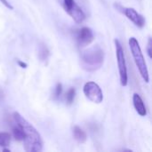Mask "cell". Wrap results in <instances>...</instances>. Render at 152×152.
Listing matches in <instances>:
<instances>
[{"label": "cell", "instance_id": "6da1fadb", "mask_svg": "<svg viewBox=\"0 0 152 152\" xmlns=\"http://www.w3.org/2000/svg\"><path fill=\"white\" fill-rule=\"evenodd\" d=\"M12 118L15 123L21 129L24 139V150L28 152H39L43 150V140L38 131L19 112H13Z\"/></svg>", "mask_w": 152, "mask_h": 152}, {"label": "cell", "instance_id": "7a4b0ae2", "mask_svg": "<svg viewBox=\"0 0 152 152\" xmlns=\"http://www.w3.org/2000/svg\"><path fill=\"white\" fill-rule=\"evenodd\" d=\"M103 62L104 52L98 45L84 51L81 54V66L86 71H96L103 65Z\"/></svg>", "mask_w": 152, "mask_h": 152}, {"label": "cell", "instance_id": "3957f363", "mask_svg": "<svg viewBox=\"0 0 152 152\" xmlns=\"http://www.w3.org/2000/svg\"><path fill=\"white\" fill-rule=\"evenodd\" d=\"M128 44H129L131 53L133 55V58H134V62L136 64V67H137L142 79L146 83H149L150 82L149 70H148V67H147L144 56H143V54L142 53V49H141V46L139 45L138 40L135 37H132L129 38Z\"/></svg>", "mask_w": 152, "mask_h": 152}, {"label": "cell", "instance_id": "277c9868", "mask_svg": "<svg viewBox=\"0 0 152 152\" xmlns=\"http://www.w3.org/2000/svg\"><path fill=\"white\" fill-rule=\"evenodd\" d=\"M115 46H116V56L118 61V71H119V77H120V84L122 86H126L128 84V75H127V68L126 62V57L124 53V50L122 45L120 44L118 39L114 40Z\"/></svg>", "mask_w": 152, "mask_h": 152}, {"label": "cell", "instance_id": "5b68a950", "mask_svg": "<svg viewBox=\"0 0 152 152\" xmlns=\"http://www.w3.org/2000/svg\"><path fill=\"white\" fill-rule=\"evenodd\" d=\"M86 97L94 103H101L103 101V94L98 84L93 81H88L85 84L83 88Z\"/></svg>", "mask_w": 152, "mask_h": 152}, {"label": "cell", "instance_id": "8992f818", "mask_svg": "<svg viewBox=\"0 0 152 152\" xmlns=\"http://www.w3.org/2000/svg\"><path fill=\"white\" fill-rule=\"evenodd\" d=\"M114 6L117 8L118 11L125 14L127 17V19L130 20L138 28H143L145 26V22H146L145 18L142 14H140L135 9L132 7H124L118 4H115Z\"/></svg>", "mask_w": 152, "mask_h": 152}, {"label": "cell", "instance_id": "52a82bcc", "mask_svg": "<svg viewBox=\"0 0 152 152\" xmlns=\"http://www.w3.org/2000/svg\"><path fill=\"white\" fill-rule=\"evenodd\" d=\"M64 7L67 12L77 23H82L86 19V14L83 10L77 4L75 0H63Z\"/></svg>", "mask_w": 152, "mask_h": 152}, {"label": "cell", "instance_id": "ba28073f", "mask_svg": "<svg viewBox=\"0 0 152 152\" xmlns=\"http://www.w3.org/2000/svg\"><path fill=\"white\" fill-rule=\"evenodd\" d=\"M94 40V34L93 30L88 27H83L80 28L77 35V42L79 47H86L93 43Z\"/></svg>", "mask_w": 152, "mask_h": 152}, {"label": "cell", "instance_id": "9c48e42d", "mask_svg": "<svg viewBox=\"0 0 152 152\" xmlns=\"http://www.w3.org/2000/svg\"><path fill=\"white\" fill-rule=\"evenodd\" d=\"M133 103H134V107L136 112L140 116L145 117L147 115L146 106H145L142 97L138 94H134V95H133Z\"/></svg>", "mask_w": 152, "mask_h": 152}, {"label": "cell", "instance_id": "30bf717a", "mask_svg": "<svg viewBox=\"0 0 152 152\" xmlns=\"http://www.w3.org/2000/svg\"><path fill=\"white\" fill-rule=\"evenodd\" d=\"M73 137L74 139L79 142V143H85L87 140V135L86 134V132L81 129L78 126H75L73 127Z\"/></svg>", "mask_w": 152, "mask_h": 152}, {"label": "cell", "instance_id": "8fae6325", "mask_svg": "<svg viewBox=\"0 0 152 152\" xmlns=\"http://www.w3.org/2000/svg\"><path fill=\"white\" fill-rule=\"evenodd\" d=\"M11 142V135L5 132H0V147L5 148L9 146Z\"/></svg>", "mask_w": 152, "mask_h": 152}, {"label": "cell", "instance_id": "7c38bea8", "mask_svg": "<svg viewBox=\"0 0 152 152\" xmlns=\"http://www.w3.org/2000/svg\"><path fill=\"white\" fill-rule=\"evenodd\" d=\"M49 55H50V52L48 48L45 45H41L38 50V57L40 58V60L42 61H45L48 60Z\"/></svg>", "mask_w": 152, "mask_h": 152}, {"label": "cell", "instance_id": "4fadbf2b", "mask_svg": "<svg viewBox=\"0 0 152 152\" xmlns=\"http://www.w3.org/2000/svg\"><path fill=\"white\" fill-rule=\"evenodd\" d=\"M12 135L15 138V140L19 141V142H22L24 139V135L23 133L21 131V129L20 128V126L16 124V126L12 127Z\"/></svg>", "mask_w": 152, "mask_h": 152}, {"label": "cell", "instance_id": "5bb4252c", "mask_svg": "<svg viewBox=\"0 0 152 152\" xmlns=\"http://www.w3.org/2000/svg\"><path fill=\"white\" fill-rule=\"evenodd\" d=\"M75 95H76V90L75 88L71 87L69 89V91L66 94V102L68 104H72L75 99Z\"/></svg>", "mask_w": 152, "mask_h": 152}, {"label": "cell", "instance_id": "9a60e30c", "mask_svg": "<svg viewBox=\"0 0 152 152\" xmlns=\"http://www.w3.org/2000/svg\"><path fill=\"white\" fill-rule=\"evenodd\" d=\"M62 93V85L61 83H58L56 87H55V91H54V96L55 98H58Z\"/></svg>", "mask_w": 152, "mask_h": 152}, {"label": "cell", "instance_id": "2e32d148", "mask_svg": "<svg viewBox=\"0 0 152 152\" xmlns=\"http://www.w3.org/2000/svg\"><path fill=\"white\" fill-rule=\"evenodd\" d=\"M151 46H152V40H151V38L150 37V38H149V40H148V45H147V53H148V55H149V57H150L151 59L152 58Z\"/></svg>", "mask_w": 152, "mask_h": 152}, {"label": "cell", "instance_id": "e0dca14e", "mask_svg": "<svg viewBox=\"0 0 152 152\" xmlns=\"http://www.w3.org/2000/svg\"><path fill=\"white\" fill-rule=\"evenodd\" d=\"M0 2L5 6V7H7L8 9H10V10H13V7H12V5L10 4V3H8V1L7 0H0Z\"/></svg>", "mask_w": 152, "mask_h": 152}, {"label": "cell", "instance_id": "ac0fdd59", "mask_svg": "<svg viewBox=\"0 0 152 152\" xmlns=\"http://www.w3.org/2000/svg\"><path fill=\"white\" fill-rule=\"evenodd\" d=\"M17 62H18V64L20 65V67H21V68H23V69H25V68H27L28 67V64L27 63H25V62H23V61H17Z\"/></svg>", "mask_w": 152, "mask_h": 152}]
</instances>
